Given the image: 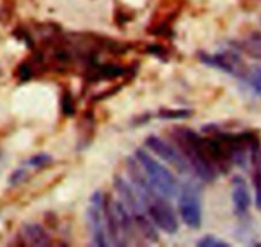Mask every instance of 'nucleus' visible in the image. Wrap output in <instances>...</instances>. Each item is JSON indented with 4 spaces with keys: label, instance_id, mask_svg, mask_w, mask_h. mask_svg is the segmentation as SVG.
I'll use <instances>...</instances> for the list:
<instances>
[{
    "label": "nucleus",
    "instance_id": "1",
    "mask_svg": "<svg viewBox=\"0 0 261 247\" xmlns=\"http://www.w3.org/2000/svg\"><path fill=\"white\" fill-rule=\"evenodd\" d=\"M126 171L153 223L166 233L175 234L178 231V222L166 196L149 182L147 175L140 170V163L130 157L126 159Z\"/></svg>",
    "mask_w": 261,
    "mask_h": 247
},
{
    "label": "nucleus",
    "instance_id": "2",
    "mask_svg": "<svg viewBox=\"0 0 261 247\" xmlns=\"http://www.w3.org/2000/svg\"><path fill=\"white\" fill-rule=\"evenodd\" d=\"M170 136L201 181L209 183L217 180L218 171L206 160L201 143L203 138L195 130L186 126H172Z\"/></svg>",
    "mask_w": 261,
    "mask_h": 247
},
{
    "label": "nucleus",
    "instance_id": "3",
    "mask_svg": "<svg viewBox=\"0 0 261 247\" xmlns=\"http://www.w3.org/2000/svg\"><path fill=\"white\" fill-rule=\"evenodd\" d=\"M114 187L117 191L120 198H121V201L129 210L130 215L133 216V221H134L135 226L139 229L140 234L144 238H147L148 241L158 242L160 236H158L157 229H155L154 224L152 223L153 221L148 215L147 210H145L138 194H135L134 190L130 187L129 183L120 176H115L114 177Z\"/></svg>",
    "mask_w": 261,
    "mask_h": 247
},
{
    "label": "nucleus",
    "instance_id": "4",
    "mask_svg": "<svg viewBox=\"0 0 261 247\" xmlns=\"http://www.w3.org/2000/svg\"><path fill=\"white\" fill-rule=\"evenodd\" d=\"M135 157H137V160L140 163L143 170L145 171V175H147L149 182L162 195H165L166 198H175L178 195L180 186H178L177 180L165 166L153 159L145 150L140 149V148H138L137 152H135Z\"/></svg>",
    "mask_w": 261,
    "mask_h": 247
},
{
    "label": "nucleus",
    "instance_id": "5",
    "mask_svg": "<svg viewBox=\"0 0 261 247\" xmlns=\"http://www.w3.org/2000/svg\"><path fill=\"white\" fill-rule=\"evenodd\" d=\"M239 50L240 48H226L214 55L205 51H199L198 59L205 65L219 69L234 78L246 80L250 75V70L247 64L242 60Z\"/></svg>",
    "mask_w": 261,
    "mask_h": 247
},
{
    "label": "nucleus",
    "instance_id": "6",
    "mask_svg": "<svg viewBox=\"0 0 261 247\" xmlns=\"http://www.w3.org/2000/svg\"><path fill=\"white\" fill-rule=\"evenodd\" d=\"M182 8L184 0H161L147 25L148 35L154 37H172L173 22L182 12Z\"/></svg>",
    "mask_w": 261,
    "mask_h": 247
},
{
    "label": "nucleus",
    "instance_id": "7",
    "mask_svg": "<svg viewBox=\"0 0 261 247\" xmlns=\"http://www.w3.org/2000/svg\"><path fill=\"white\" fill-rule=\"evenodd\" d=\"M178 209L184 223L194 229L201 226V199L200 191L195 183H184L178 193Z\"/></svg>",
    "mask_w": 261,
    "mask_h": 247
},
{
    "label": "nucleus",
    "instance_id": "8",
    "mask_svg": "<svg viewBox=\"0 0 261 247\" xmlns=\"http://www.w3.org/2000/svg\"><path fill=\"white\" fill-rule=\"evenodd\" d=\"M103 205L105 196L102 191H94L91 198H89V206L87 209L86 218L89 234L92 237V242H93L94 246L98 247L107 246L103 223Z\"/></svg>",
    "mask_w": 261,
    "mask_h": 247
},
{
    "label": "nucleus",
    "instance_id": "9",
    "mask_svg": "<svg viewBox=\"0 0 261 247\" xmlns=\"http://www.w3.org/2000/svg\"><path fill=\"white\" fill-rule=\"evenodd\" d=\"M138 71V64L135 66H121L117 64L105 63L99 64L98 61L84 69V79L88 83H97L101 80H110L124 76L126 80L134 78Z\"/></svg>",
    "mask_w": 261,
    "mask_h": 247
},
{
    "label": "nucleus",
    "instance_id": "10",
    "mask_svg": "<svg viewBox=\"0 0 261 247\" xmlns=\"http://www.w3.org/2000/svg\"><path fill=\"white\" fill-rule=\"evenodd\" d=\"M144 144L148 149L152 150L154 154H157L158 157L162 158L163 160L170 163L173 168L178 171V173H186L189 170V163L185 158L182 157V154L177 152L175 148L171 144H168L167 142L161 139L157 135H149V136L145 138Z\"/></svg>",
    "mask_w": 261,
    "mask_h": 247
},
{
    "label": "nucleus",
    "instance_id": "11",
    "mask_svg": "<svg viewBox=\"0 0 261 247\" xmlns=\"http://www.w3.org/2000/svg\"><path fill=\"white\" fill-rule=\"evenodd\" d=\"M232 201H233L234 211L237 215H247L251 206V195H250L246 181L241 176H234L232 180Z\"/></svg>",
    "mask_w": 261,
    "mask_h": 247
},
{
    "label": "nucleus",
    "instance_id": "12",
    "mask_svg": "<svg viewBox=\"0 0 261 247\" xmlns=\"http://www.w3.org/2000/svg\"><path fill=\"white\" fill-rule=\"evenodd\" d=\"M19 236L28 246L45 247L50 246L51 238L46 229L38 223H24L20 228Z\"/></svg>",
    "mask_w": 261,
    "mask_h": 247
},
{
    "label": "nucleus",
    "instance_id": "13",
    "mask_svg": "<svg viewBox=\"0 0 261 247\" xmlns=\"http://www.w3.org/2000/svg\"><path fill=\"white\" fill-rule=\"evenodd\" d=\"M250 160L252 166V181L255 187V205L261 210V142L259 136L251 145Z\"/></svg>",
    "mask_w": 261,
    "mask_h": 247
},
{
    "label": "nucleus",
    "instance_id": "14",
    "mask_svg": "<svg viewBox=\"0 0 261 247\" xmlns=\"http://www.w3.org/2000/svg\"><path fill=\"white\" fill-rule=\"evenodd\" d=\"M239 48L244 51L249 58L261 60V31H254L250 33L241 43Z\"/></svg>",
    "mask_w": 261,
    "mask_h": 247
},
{
    "label": "nucleus",
    "instance_id": "15",
    "mask_svg": "<svg viewBox=\"0 0 261 247\" xmlns=\"http://www.w3.org/2000/svg\"><path fill=\"white\" fill-rule=\"evenodd\" d=\"M194 111L189 108H161L157 117L162 120H184L193 116Z\"/></svg>",
    "mask_w": 261,
    "mask_h": 247
},
{
    "label": "nucleus",
    "instance_id": "16",
    "mask_svg": "<svg viewBox=\"0 0 261 247\" xmlns=\"http://www.w3.org/2000/svg\"><path fill=\"white\" fill-rule=\"evenodd\" d=\"M35 73L36 68L31 60L22 61V63L17 66V69H15V76H17L18 80L22 81V83L30 81L31 79L35 76Z\"/></svg>",
    "mask_w": 261,
    "mask_h": 247
},
{
    "label": "nucleus",
    "instance_id": "17",
    "mask_svg": "<svg viewBox=\"0 0 261 247\" xmlns=\"http://www.w3.org/2000/svg\"><path fill=\"white\" fill-rule=\"evenodd\" d=\"M60 104H61V112H63L64 116L71 117L75 115V109H76L75 102H74L73 94L70 93V91L64 89L60 97Z\"/></svg>",
    "mask_w": 261,
    "mask_h": 247
},
{
    "label": "nucleus",
    "instance_id": "18",
    "mask_svg": "<svg viewBox=\"0 0 261 247\" xmlns=\"http://www.w3.org/2000/svg\"><path fill=\"white\" fill-rule=\"evenodd\" d=\"M198 247H228L229 243H227L223 239L218 238V237L213 236V234H206V236L201 237L198 242H196Z\"/></svg>",
    "mask_w": 261,
    "mask_h": 247
},
{
    "label": "nucleus",
    "instance_id": "19",
    "mask_svg": "<svg viewBox=\"0 0 261 247\" xmlns=\"http://www.w3.org/2000/svg\"><path fill=\"white\" fill-rule=\"evenodd\" d=\"M53 160L50 154H46V153H38V154L32 155L30 159L27 160V166L33 168H43L46 166H48Z\"/></svg>",
    "mask_w": 261,
    "mask_h": 247
},
{
    "label": "nucleus",
    "instance_id": "20",
    "mask_svg": "<svg viewBox=\"0 0 261 247\" xmlns=\"http://www.w3.org/2000/svg\"><path fill=\"white\" fill-rule=\"evenodd\" d=\"M13 36H14L17 40L24 42V45L27 46L28 48L35 47V40H33L32 35H31V32L27 30V28L20 27V25H19V27H17L14 30V32H13Z\"/></svg>",
    "mask_w": 261,
    "mask_h": 247
},
{
    "label": "nucleus",
    "instance_id": "21",
    "mask_svg": "<svg viewBox=\"0 0 261 247\" xmlns=\"http://www.w3.org/2000/svg\"><path fill=\"white\" fill-rule=\"evenodd\" d=\"M28 178V171L24 168H18V170L13 171L12 175L8 178V182L10 186H18L20 183H23L24 181H27Z\"/></svg>",
    "mask_w": 261,
    "mask_h": 247
},
{
    "label": "nucleus",
    "instance_id": "22",
    "mask_svg": "<svg viewBox=\"0 0 261 247\" xmlns=\"http://www.w3.org/2000/svg\"><path fill=\"white\" fill-rule=\"evenodd\" d=\"M143 51H144L145 53L158 56V58H161V59H166L168 55L167 48H166L163 45H161V43H150V45L145 46L144 50Z\"/></svg>",
    "mask_w": 261,
    "mask_h": 247
},
{
    "label": "nucleus",
    "instance_id": "23",
    "mask_svg": "<svg viewBox=\"0 0 261 247\" xmlns=\"http://www.w3.org/2000/svg\"><path fill=\"white\" fill-rule=\"evenodd\" d=\"M247 79H249L250 86L252 87L255 93L261 97V68H255L254 70L250 71V75Z\"/></svg>",
    "mask_w": 261,
    "mask_h": 247
},
{
    "label": "nucleus",
    "instance_id": "24",
    "mask_svg": "<svg viewBox=\"0 0 261 247\" xmlns=\"http://www.w3.org/2000/svg\"><path fill=\"white\" fill-rule=\"evenodd\" d=\"M122 89V84H117V86H114L111 87V88L109 89H105V91H102L101 93L96 94V96L92 98V101L93 102H99V101H103V99L106 98H110V97L115 96V94L117 93V92H120Z\"/></svg>",
    "mask_w": 261,
    "mask_h": 247
},
{
    "label": "nucleus",
    "instance_id": "25",
    "mask_svg": "<svg viewBox=\"0 0 261 247\" xmlns=\"http://www.w3.org/2000/svg\"><path fill=\"white\" fill-rule=\"evenodd\" d=\"M150 119H152V115H150L149 112H145V114L139 115V116H137L135 119H133L132 124L134 125V126H140V125H144L147 124V122H149Z\"/></svg>",
    "mask_w": 261,
    "mask_h": 247
},
{
    "label": "nucleus",
    "instance_id": "26",
    "mask_svg": "<svg viewBox=\"0 0 261 247\" xmlns=\"http://www.w3.org/2000/svg\"><path fill=\"white\" fill-rule=\"evenodd\" d=\"M241 7L245 10H255L261 7V0H242Z\"/></svg>",
    "mask_w": 261,
    "mask_h": 247
}]
</instances>
